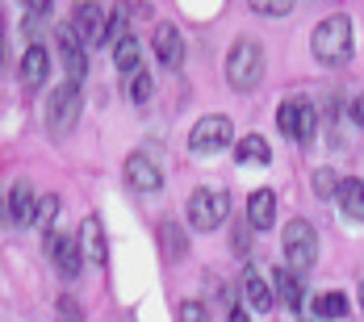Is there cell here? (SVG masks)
Instances as JSON below:
<instances>
[{
  "label": "cell",
  "mask_w": 364,
  "mask_h": 322,
  "mask_svg": "<svg viewBox=\"0 0 364 322\" xmlns=\"http://www.w3.org/2000/svg\"><path fill=\"white\" fill-rule=\"evenodd\" d=\"M126 184L134 188V193H159L164 188V172H159V163L143 155V151H134V155H126Z\"/></svg>",
  "instance_id": "obj_7"
},
{
  "label": "cell",
  "mask_w": 364,
  "mask_h": 322,
  "mask_svg": "<svg viewBox=\"0 0 364 322\" xmlns=\"http://www.w3.org/2000/svg\"><path fill=\"white\" fill-rule=\"evenodd\" d=\"M151 50H155V59L168 68V72H176L184 63V38L181 30L172 26V21H159L155 26V38H151Z\"/></svg>",
  "instance_id": "obj_10"
},
{
  "label": "cell",
  "mask_w": 364,
  "mask_h": 322,
  "mask_svg": "<svg viewBox=\"0 0 364 322\" xmlns=\"http://www.w3.org/2000/svg\"><path fill=\"white\" fill-rule=\"evenodd\" d=\"M113 63H117V72H139V63H143V46H139V38H122L117 46H113Z\"/></svg>",
  "instance_id": "obj_21"
},
{
  "label": "cell",
  "mask_w": 364,
  "mask_h": 322,
  "mask_svg": "<svg viewBox=\"0 0 364 322\" xmlns=\"http://www.w3.org/2000/svg\"><path fill=\"white\" fill-rule=\"evenodd\" d=\"M297 117H301V101H285L281 113H277V126H281V134L297 143Z\"/></svg>",
  "instance_id": "obj_23"
},
{
  "label": "cell",
  "mask_w": 364,
  "mask_h": 322,
  "mask_svg": "<svg viewBox=\"0 0 364 322\" xmlns=\"http://www.w3.org/2000/svg\"><path fill=\"white\" fill-rule=\"evenodd\" d=\"M164 247H168L172 259H181V255H184V235L172 226V222H164Z\"/></svg>",
  "instance_id": "obj_26"
},
{
  "label": "cell",
  "mask_w": 364,
  "mask_h": 322,
  "mask_svg": "<svg viewBox=\"0 0 364 322\" xmlns=\"http://www.w3.org/2000/svg\"><path fill=\"white\" fill-rule=\"evenodd\" d=\"M126 92H130V101L134 105H143V101H151V75L139 68V72H130V80H126Z\"/></svg>",
  "instance_id": "obj_24"
},
{
  "label": "cell",
  "mask_w": 364,
  "mask_h": 322,
  "mask_svg": "<svg viewBox=\"0 0 364 322\" xmlns=\"http://www.w3.org/2000/svg\"><path fill=\"white\" fill-rule=\"evenodd\" d=\"M255 13H264V17H285L293 9V0H247Z\"/></svg>",
  "instance_id": "obj_25"
},
{
  "label": "cell",
  "mask_w": 364,
  "mask_h": 322,
  "mask_svg": "<svg viewBox=\"0 0 364 322\" xmlns=\"http://www.w3.org/2000/svg\"><path fill=\"white\" fill-rule=\"evenodd\" d=\"M46 75H50V50H46L42 42H30V50L21 55V80H26L30 88H42Z\"/></svg>",
  "instance_id": "obj_13"
},
{
  "label": "cell",
  "mask_w": 364,
  "mask_h": 322,
  "mask_svg": "<svg viewBox=\"0 0 364 322\" xmlns=\"http://www.w3.org/2000/svg\"><path fill=\"white\" fill-rule=\"evenodd\" d=\"M310 46H314V59L323 63V68H343L348 59H352V50H356V38H352V17L348 13H331L318 21V30L310 38Z\"/></svg>",
  "instance_id": "obj_1"
},
{
  "label": "cell",
  "mask_w": 364,
  "mask_h": 322,
  "mask_svg": "<svg viewBox=\"0 0 364 322\" xmlns=\"http://www.w3.org/2000/svg\"><path fill=\"white\" fill-rule=\"evenodd\" d=\"M50 259H55L63 281H75L84 272V247L75 235H50Z\"/></svg>",
  "instance_id": "obj_9"
},
{
  "label": "cell",
  "mask_w": 364,
  "mask_h": 322,
  "mask_svg": "<svg viewBox=\"0 0 364 322\" xmlns=\"http://www.w3.org/2000/svg\"><path fill=\"white\" fill-rule=\"evenodd\" d=\"M264 80V46L255 38H235L226 50V84L235 92H252Z\"/></svg>",
  "instance_id": "obj_2"
},
{
  "label": "cell",
  "mask_w": 364,
  "mask_h": 322,
  "mask_svg": "<svg viewBox=\"0 0 364 322\" xmlns=\"http://www.w3.org/2000/svg\"><path fill=\"white\" fill-rule=\"evenodd\" d=\"M181 322H210V310L201 306V301H181Z\"/></svg>",
  "instance_id": "obj_29"
},
{
  "label": "cell",
  "mask_w": 364,
  "mask_h": 322,
  "mask_svg": "<svg viewBox=\"0 0 364 322\" xmlns=\"http://www.w3.org/2000/svg\"><path fill=\"white\" fill-rule=\"evenodd\" d=\"M360 310H364V285H360Z\"/></svg>",
  "instance_id": "obj_36"
},
{
  "label": "cell",
  "mask_w": 364,
  "mask_h": 322,
  "mask_svg": "<svg viewBox=\"0 0 364 322\" xmlns=\"http://www.w3.org/2000/svg\"><path fill=\"white\" fill-rule=\"evenodd\" d=\"M281 239H285V264H289L297 277L310 272L314 259H318V235H314V226L306 218H293V222H285V235Z\"/></svg>",
  "instance_id": "obj_4"
},
{
  "label": "cell",
  "mask_w": 364,
  "mask_h": 322,
  "mask_svg": "<svg viewBox=\"0 0 364 322\" xmlns=\"http://www.w3.org/2000/svg\"><path fill=\"white\" fill-rule=\"evenodd\" d=\"M247 226H252V222H247ZM247 226L235 230V251H239V255H247V247H252V230H247Z\"/></svg>",
  "instance_id": "obj_31"
},
{
  "label": "cell",
  "mask_w": 364,
  "mask_h": 322,
  "mask_svg": "<svg viewBox=\"0 0 364 322\" xmlns=\"http://www.w3.org/2000/svg\"><path fill=\"white\" fill-rule=\"evenodd\" d=\"M55 214H59V197H42V201H38V226L50 230V226H55Z\"/></svg>",
  "instance_id": "obj_27"
},
{
  "label": "cell",
  "mask_w": 364,
  "mask_h": 322,
  "mask_svg": "<svg viewBox=\"0 0 364 322\" xmlns=\"http://www.w3.org/2000/svg\"><path fill=\"white\" fill-rule=\"evenodd\" d=\"M352 117L364 126V97H356V101H352Z\"/></svg>",
  "instance_id": "obj_34"
},
{
  "label": "cell",
  "mask_w": 364,
  "mask_h": 322,
  "mask_svg": "<svg viewBox=\"0 0 364 322\" xmlns=\"http://www.w3.org/2000/svg\"><path fill=\"white\" fill-rule=\"evenodd\" d=\"M9 210H13V222L17 226H34L38 222V197L30 184H13V193H9Z\"/></svg>",
  "instance_id": "obj_16"
},
{
  "label": "cell",
  "mask_w": 364,
  "mask_h": 322,
  "mask_svg": "<svg viewBox=\"0 0 364 322\" xmlns=\"http://www.w3.org/2000/svg\"><path fill=\"white\" fill-rule=\"evenodd\" d=\"M226 218H230V193L226 188H218V184L193 188V197H188V226L193 230H218Z\"/></svg>",
  "instance_id": "obj_3"
},
{
  "label": "cell",
  "mask_w": 364,
  "mask_h": 322,
  "mask_svg": "<svg viewBox=\"0 0 364 322\" xmlns=\"http://www.w3.org/2000/svg\"><path fill=\"white\" fill-rule=\"evenodd\" d=\"M339 205H343V214L352 218V222H364V180L356 176H348V180H339Z\"/></svg>",
  "instance_id": "obj_18"
},
{
  "label": "cell",
  "mask_w": 364,
  "mask_h": 322,
  "mask_svg": "<svg viewBox=\"0 0 364 322\" xmlns=\"http://www.w3.org/2000/svg\"><path fill=\"white\" fill-rule=\"evenodd\" d=\"M75 34H80L84 46H101V42H109V17H105V9L92 4V0H84V4L75 9Z\"/></svg>",
  "instance_id": "obj_8"
},
{
  "label": "cell",
  "mask_w": 364,
  "mask_h": 322,
  "mask_svg": "<svg viewBox=\"0 0 364 322\" xmlns=\"http://www.w3.org/2000/svg\"><path fill=\"white\" fill-rule=\"evenodd\" d=\"M80 117V80H63L59 88H50L46 97V122H50V134L63 139Z\"/></svg>",
  "instance_id": "obj_5"
},
{
  "label": "cell",
  "mask_w": 364,
  "mask_h": 322,
  "mask_svg": "<svg viewBox=\"0 0 364 322\" xmlns=\"http://www.w3.org/2000/svg\"><path fill=\"white\" fill-rule=\"evenodd\" d=\"M59 59H63V68H68V80H80L84 68H88L84 42H80V34H75V26H63V30H59Z\"/></svg>",
  "instance_id": "obj_11"
},
{
  "label": "cell",
  "mask_w": 364,
  "mask_h": 322,
  "mask_svg": "<svg viewBox=\"0 0 364 322\" xmlns=\"http://www.w3.org/2000/svg\"><path fill=\"white\" fill-rule=\"evenodd\" d=\"M272 289H277V297H281L289 310H301V306H306V297H301V281H297V272H293L289 264L272 272Z\"/></svg>",
  "instance_id": "obj_17"
},
{
  "label": "cell",
  "mask_w": 364,
  "mask_h": 322,
  "mask_svg": "<svg viewBox=\"0 0 364 322\" xmlns=\"http://www.w3.org/2000/svg\"><path fill=\"white\" fill-rule=\"evenodd\" d=\"M235 159L239 163H272V146H268V139L264 134H243L239 143H235Z\"/></svg>",
  "instance_id": "obj_19"
},
{
  "label": "cell",
  "mask_w": 364,
  "mask_h": 322,
  "mask_svg": "<svg viewBox=\"0 0 364 322\" xmlns=\"http://www.w3.org/2000/svg\"><path fill=\"white\" fill-rule=\"evenodd\" d=\"M226 322H252V318H247V310H243V306H230V314H226Z\"/></svg>",
  "instance_id": "obj_32"
},
{
  "label": "cell",
  "mask_w": 364,
  "mask_h": 322,
  "mask_svg": "<svg viewBox=\"0 0 364 322\" xmlns=\"http://www.w3.org/2000/svg\"><path fill=\"white\" fill-rule=\"evenodd\" d=\"M314 130H318V113H314V105H310V101H301V117H297V143L310 146V143H314Z\"/></svg>",
  "instance_id": "obj_22"
},
{
  "label": "cell",
  "mask_w": 364,
  "mask_h": 322,
  "mask_svg": "<svg viewBox=\"0 0 364 322\" xmlns=\"http://www.w3.org/2000/svg\"><path fill=\"white\" fill-rule=\"evenodd\" d=\"M59 318H63V322H84V310L75 306L72 293H63V297H59Z\"/></svg>",
  "instance_id": "obj_30"
},
{
  "label": "cell",
  "mask_w": 364,
  "mask_h": 322,
  "mask_svg": "<svg viewBox=\"0 0 364 322\" xmlns=\"http://www.w3.org/2000/svg\"><path fill=\"white\" fill-rule=\"evenodd\" d=\"M80 247L84 255L92 259V264H105L109 259V243H105V230H101V218H84V226H80Z\"/></svg>",
  "instance_id": "obj_15"
},
{
  "label": "cell",
  "mask_w": 364,
  "mask_h": 322,
  "mask_svg": "<svg viewBox=\"0 0 364 322\" xmlns=\"http://www.w3.org/2000/svg\"><path fill=\"white\" fill-rule=\"evenodd\" d=\"M0 34H4V17H0Z\"/></svg>",
  "instance_id": "obj_37"
},
{
  "label": "cell",
  "mask_w": 364,
  "mask_h": 322,
  "mask_svg": "<svg viewBox=\"0 0 364 322\" xmlns=\"http://www.w3.org/2000/svg\"><path fill=\"white\" fill-rule=\"evenodd\" d=\"M314 193H318L323 201H327V197H335V193H339V180H335V172H327V168H323V172H314Z\"/></svg>",
  "instance_id": "obj_28"
},
{
  "label": "cell",
  "mask_w": 364,
  "mask_h": 322,
  "mask_svg": "<svg viewBox=\"0 0 364 322\" xmlns=\"http://www.w3.org/2000/svg\"><path fill=\"white\" fill-rule=\"evenodd\" d=\"M243 297H247V306H252V310H259V314H268V310L277 306V293H272V285H268L255 268H243Z\"/></svg>",
  "instance_id": "obj_14"
},
{
  "label": "cell",
  "mask_w": 364,
  "mask_h": 322,
  "mask_svg": "<svg viewBox=\"0 0 364 322\" xmlns=\"http://www.w3.org/2000/svg\"><path fill=\"white\" fill-rule=\"evenodd\" d=\"M21 4H26L30 13H46V9H50V0H21Z\"/></svg>",
  "instance_id": "obj_33"
},
{
  "label": "cell",
  "mask_w": 364,
  "mask_h": 322,
  "mask_svg": "<svg viewBox=\"0 0 364 322\" xmlns=\"http://www.w3.org/2000/svg\"><path fill=\"white\" fill-rule=\"evenodd\" d=\"M310 314L323 322H335V318H348V297L343 293H318L310 301Z\"/></svg>",
  "instance_id": "obj_20"
},
{
  "label": "cell",
  "mask_w": 364,
  "mask_h": 322,
  "mask_svg": "<svg viewBox=\"0 0 364 322\" xmlns=\"http://www.w3.org/2000/svg\"><path fill=\"white\" fill-rule=\"evenodd\" d=\"M4 222H13V210H9V201H0V226Z\"/></svg>",
  "instance_id": "obj_35"
},
{
  "label": "cell",
  "mask_w": 364,
  "mask_h": 322,
  "mask_svg": "<svg viewBox=\"0 0 364 322\" xmlns=\"http://www.w3.org/2000/svg\"><path fill=\"white\" fill-rule=\"evenodd\" d=\"M230 134H235V126L226 113H205L201 122H193L188 146H193V155H214L222 146H230Z\"/></svg>",
  "instance_id": "obj_6"
},
{
  "label": "cell",
  "mask_w": 364,
  "mask_h": 322,
  "mask_svg": "<svg viewBox=\"0 0 364 322\" xmlns=\"http://www.w3.org/2000/svg\"><path fill=\"white\" fill-rule=\"evenodd\" d=\"M247 222H252V230H272L277 226V193L272 188H255L247 197Z\"/></svg>",
  "instance_id": "obj_12"
}]
</instances>
